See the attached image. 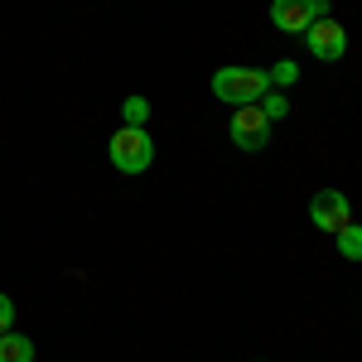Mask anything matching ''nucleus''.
Instances as JSON below:
<instances>
[{"label":"nucleus","instance_id":"obj_1","mask_svg":"<svg viewBox=\"0 0 362 362\" xmlns=\"http://www.w3.org/2000/svg\"><path fill=\"white\" fill-rule=\"evenodd\" d=\"M271 92V78L266 68H218L213 73V97L227 102V107H251Z\"/></svg>","mask_w":362,"mask_h":362},{"label":"nucleus","instance_id":"obj_2","mask_svg":"<svg viewBox=\"0 0 362 362\" xmlns=\"http://www.w3.org/2000/svg\"><path fill=\"white\" fill-rule=\"evenodd\" d=\"M107 155H112V165L121 174H145V169L155 165V140L145 126H121L107 145Z\"/></svg>","mask_w":362,"mask_h":362},{"label":"nucleus","instance_id":"obj_3","mask_svg":"<svg viewBox=\"0 0 362 362\" xmlns=\"http://www.w3.org/2000/svg\"><path fill=\"white\" fill-rule=\"evenodd\" d=\"M271 20L285 34H305L314 20H329V0H271Z\"/></svg>","mask_w":362,"mask_h":362},{"label":"nucleus","instance_id":"obj_4","mask_svg":"<svg viewBox=\"0 0 362 362\" xmlns=\"http://www.w3.org/2000/svg\"><path fill=\"white\" fill-rule=\"evenodd\" d=\"M309 218H314V227H324V232H343V227L353 223V203H348V194H338V189H319V194L309 198Z\"/></svg>","mask_w":362,"mask_h":362},{"label":"nucleus","instance_id":"obj_5","mask_svg":"<svg viewBox=\"0 0 362 362\" xmlns=\"http://www.w3.org/2000/svg\"><path fill=\"white\" fill-rule=\"evenodd\" d=\"M232 145H242V150H266L271 145V121L256 102L232 112Z\"/></svg>","mask_w":362,"mask_h":362},{"label":"nucleus","instance_id":"obj_6","mask_svg":"<svg viewBox=\"0 0 362 362\" xmlns=\"http://www.w3.org/2000/svg\"><path fill=\"white\" fill-rule=\"evenodd\" d=\"M300 39L309 44V54L324 58V63H338V58L348 54V29L338 25V20H314Z\"/></svg>","mask_w":362,"mask_h":362},{"label":"nucleus","instance_id":"obj_7","mask_svg":"<svg viewBox=\"0 0 362 362\" xmlns=\"http://www.w3.org/2000/svg\"><path fill=\"white\" fill-rule=\"evenodd\" d=\"M0 362H34V343L25 334H0Z\"/></svg>","mask_w":362,"mask_h":362},{"label":"nucleus","instance_id":"obj_8","mask_svg":"<svg viewBox=\"0 0 362 362\" xmlns=\"http://www.w3.org/2000/svg\"><path fill=\"white\" fill-rule=\"evenodd\" d=\"M338 237V251H343V261H362V223H348Z\"/></svg>","mask_w":362,"mask_h":362},{"label":"nucleus","instance_id":"obj_9","mask_svg":"<svg viewBox=\"0 0 362 362\" xmlns=\"http://www.w3.org/2000/svg\"><path fill=\"white\" fill-rule=\"evenodd\" d=\"M121 116H126V126H145L150 121V102L145 97H126L121 102Z\"/></svg>","mask_w":362,"mask_h":362},{"label":"nucleus","instance_id":"obj_10","mask_svg":"<svg viewBox=\"0 0 362 362\" xmlns=\"http://www.w3.org/2000/svg\"><path fill=\"white\" fill-rule=\"evenodd\" d=\"M256 107H261V112H266V121H280V116H290V102H285V97H280V92H266V97H261V102H256Z\"/></svg>","mask_w":362,"mask_h":362},{"label":"nucleus","instance_id":"obj_11","mask_svg":"<svg viewBox=\"0 0 362 362\" xmlns=\"http://www.w3.org/2000/svg\"><path fill=\"white\" fill-rule=\"evenodd\" d=\"M266 78H271V87H290V83H295V78H300V68H295V63L285 58V63H276V68H271Z\"/></svg>","mask_w":362,"mask_h":362},{"label":"nucleus","instance_id":"obj_12","mask_svg":"<svg viewBox=\"0 0 362 362\" xmlns=\"http://www.w3.org/2000/svg\"><path fill=\"white\" fill-rule=\"evenodd\" d=\"M10 329H15V300L0 290V334H10Z\"/></svg>","mask_w":362,"mask_h":362}]
</instances>
